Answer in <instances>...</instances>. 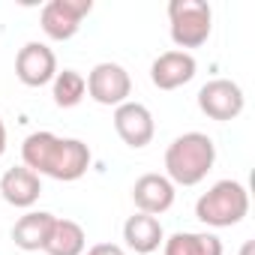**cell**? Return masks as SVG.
<instances>
[{
  "instance_id": "6da1fadb",
  "label": "cell",
  "mask_w": 255,
  "mask_h": 255,
  "mask_svg": "<svg viewBox=\"0 0 255 255\" xmlns=\"http://www.w3.org/2000/svg\"><path fill=\"white\" fill-rule=\"evenodd\" d=\"M24 168L39 177H51L60 183L81 180L90 168V147L81 138H60L54 132H30L21 144Z\"/></svg>"
},
{
  "instance_id": "7a4b0ae2",
  "label": "cell",
  "mask_w": 255,
  "mask_h": 255,
  "mask_svg": "<svg viewBox=\"0 0 255 255\" xmlns=\"http://www.w3.org/2000/svg\"><path fill=\"white\" fill-rule=\"evenodd\" d=\"M216 162V144L204 132H183L165 150V177L174 186H198Z\"/></svg>"
},
{
  "instance_id": "3957f363",
  "label": "cell",
  "mask_w": 255,
  "mask_h": 255,
  "mask_svg": "<svg viewBox=\"0 0 255 255\" xmlns=\"http://www.w3.org/2000/svg\"><path fill=\"white\" fill-rule=\"evenodd\" d=\"M246 213H249V192L240 180H216L195 201V219L210 228L240 225Z\"/></svg>"
},
{
  "instance_id": "277c9868",
  "label": "cell",
  "mask_w": 255,
  "mask_h": 255,
  "mask_svg": "<svg viewBox=\"0 0 255 255\" xmlns=\"http://www.w3.org/2000/svg\"><path fill=\"white\" fill-rule=\"evenodd\" d=\"M213 30V9L204 0H171L168 3V33L177 51L201 48Z\"/></svg>"
},
{
  "instance_id": "5b68a950",
  "label": "cell",
  "mask_w": 255,
  "mask_h": 255,
  "mask_svg": "<svg viewBox=\"0 0 255 255\" xmlns=\"http://www.w3.org/2000/svg\"><path fill=\"white\" fill-rule=\"evenodd\" d=\"M87 81V96L96 102V105H108V108H117L123 102H129V93H132V78L120 63H111V60H102L90 69V75L84 78Z\"/></svg>"
},
{
  "instance_id": "8992f818",
  "label": "cell",
  "mask_w": 255,
  "mask_h": 255,
  "mask_svg": "<svg viewBox=\"0 0 255 255\" xmlns=\"http://www.w3.org/2000/svg\"><path fill=\"white\" fill-rule=\"evenodd\" d=\"M93 12V0H48L39 12V24L48 39L66 42L81 30V21Z\"/></svg>"
},
{
  "instance_id": "52a82bcc",
  "label": "cell",
  "mask_w": 255,
  "mask_h": 255,
  "mask_svg": "<svg viewBox=\"0 0 255 255\" xmlns=\"http://www.w3.org/2000/svg\"><path fill=\"white\" fill-rule=\"evenodd\" d=\"M243 105H246V96H243L240 84L231 81V78H213L198 90V108L210 120L228 123V120L240 117Z\"/></svg>"
},
{
  "instance_id": "ba28073f",
  "label": "cell",
  "mask_w": 255,
  "mask_h": 255,
  "mask_svg": "<svg viewBox=\"0 0 255 255\" xmlns=\"http://www.w3.org/2000/svg\"><path fill=\"white\" fill-rule=\"evenodd\" d=\"M114 132L120 135V141L126 147H132V150H141L153 141L156 135V123H153V114L147 105L141 102H123L114 108Z\"/></svg>"
},
{
  "instance_id": "9c48e42d",
  "label": "cell",
  "mask_w": 255,
  "mask_h": 255,
  "mask_svg": "<svg viewBox=\"0 0 255 255\" xmlns=\"http://www.w3.org/2000/svg\"><path fill=\"white\" fill-rule=\"evenodd\" d=\"M15 75L24 87H45L57 75V54L45 42H27L18 48Z\"/></svg>"
},
{
  "instance_id": "30bf717a",
  "label": "cell",
  "mask_w": 255,
  "mask_h": 255,
  "mask_svg": "<svg viewBox=\"0 0 255 255\" xmlns=\"http://www.w3.org/2000/svg\"><path fill=\"white\" fill-rule=\"evenodd\" d=\"M198 72V63L189 51H165L150 63V81L159 90H177L183 84H189Z\"/></svg>"
},
{
  "instance_id": "8fae6325",
  "label": "cell",
  "mask_w": 255,
  "mask_h": 255,
  "mask_svg": "<svg viewBox=\"0 0 255 255\" xmlns=\"http://www.w3.org/2000/svg\"><path fill=\"white\" fill-rule=\"evenodd\" d=\"M174 183L165 177V174H141L132 186V201L138 207V213H147V216H159L165 210H171L174 204Z\"/></svg>"
},
{
  "instance_id": "7c38bea8",
  "label": "cell",
  "mask_w": 255,
  "mask_h": 255,
  "mask_svg": "<svg viewBox=\"0 0 255 255\" xmlns=\"http://www.w3.org/2000/svg\"><path fill=\"white\" fill-rule=\"evenodd\" d=\"M42 195V177L33 174L30 168L24 165H15V168H6L3 177H0V198L12 207H21V210H30Z\"/></svg>"
},
{
  "instance_id": "4fadbf2b",
  "label": "cell",
  "mask_w": 255,
  "mask_h": 255,
  "mask_svg": "<svg viewBox=\"0 0 255 255\" xmlns=\"http://www.w3.org/2000/svg\"><path fill=\"white\" fill-rule=\"evenodd\" d=\"M123 240L135 255H150L165 243V231H162V222L156 216L132 213L123 222Z\"/></svg>"
},
{
  "instance_id": "5bb4252c",
  "label": "cell",
  "mask_w": 255,
  "mask_h": 255,
  "mask_svg": "<svg viewBox=\"0 0 255 255\" xmlns=\"http://www.w3.org/2000/svg\"><path fill=\"white\" fill-rule=\"evenodd\" d=\"M54 213H48V210H27L15 225H12V240H15V246L18 249H24V252H39V249H45V243H48V234H51V228H54Z\"/></svg>"
},
{
  "instance_id": "9a60e30c",
  "label": "cell",
  "mask_w": 255,
  "mask_h": 255,
  "mask_svg": "<svg viewBox=\"0 0 255 255\" xmlns=\"http://www.w3.org/2000/svg\"><path fill=\"white\" fill-rule=\"evenodd\" d=\"M222 240L210 231H177L165 237L162 255H222Z\"/></svg>"
},
{
  "instance_id": "2e32d148",
  "label": "cell",
  "mask_w": 255,
  "mask_h": 255,
  "mask_svg": "<svg viewBox=\"0 0 255 255\" xmlns=\"http://www.w3.org/2000/svg\"><path fill=\"white\" fill-rule=\"evenodd\" d=\"M84 246H87L84 228L75 219H60L57 216L42 252H48V255H84Z\"/></svg>"
},
{
  "instance_id": "e0dca14e",
  "label": "cell",
  "mask_w": 255,
  "mask_h": 255,
  "mask_svg": "<svg viewBox=\"0 0 255 255\" xmlns=\"http://www.w3.org/2000/svg\"><path fill=\"white\" fill-rule=\"evenodd\" d=\"M51 96L57 108H75L84 96H87V81L78 69H57L54 81H51Z\"/></svg>"
},
{
  "instance_id": "ac0fdd59",
  "label": "cell",
  "mask_w": 255,
  "mask_h": 255,
  "mask_svg": "<svg viewBox=\"0 0 255 255\" xmlns=\"http://www.w3.org/2000/svg\"><path fill=\"white\" fill-rule=\"evenodd\" d=\"M87 255H126V252H123V246H117V243H96V246L87 249Z\"/></svg>"
},
{
  "instance_id": "d6986e66",
  "label": "cell",
  "mask_w": 255,
  "mask_h": 255,
  "mask_svg": "<svg viewBox=\"0 0 255 255\" xmlns=\"http://www.w3.org/2000/svg\"><path fill=\"white\" fill-rule=\"evenodd\" d=\"M6 153V123H3V117H0V156Z\"/></svg>"
},
{
  "instance_id": "ffe728a7",
  "label": "cell",
  "mask_w": 255,
  "mask_h": 255,
  "mask_svg": "<svg viewBox=\"0 0 255 255\" xmlns=\"http://www.w3.org/2000/svg\"><path fill=\"white\" fill-rule=\"evenodd\" d=\"M240 255H255V243H252V240H246V243L240 246Z\"/></svg>"
}]
</instances>
